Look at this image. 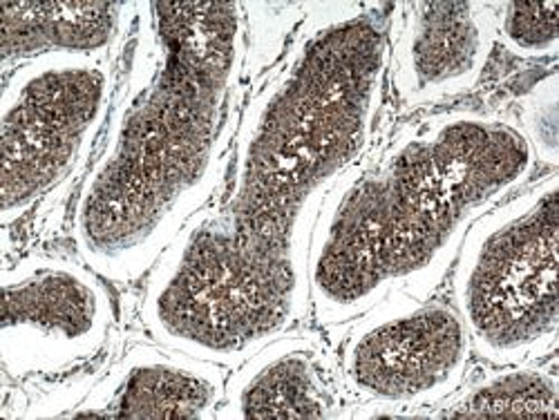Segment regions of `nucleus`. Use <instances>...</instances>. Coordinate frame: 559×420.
<instances>
[{
  "label": "nucleus",
  "instance_id": "obj_1",
  "mask_svg": "<svg viewBox=\"0 0 559 420\" xmlns=\"http://www.w3.org/2000/svg\"><path fill=\"white\" fill-rule=\"evenodd\" d=\"M385 5H322L247 104L213 197L155 264L142 300L164 347L238 367L311 311L324 200L374 139L390 74Z\"/></svg>",
  "mask_w": 559,
  "mask_h": 420
},
{
  "label": "nucleus",
  "instance_id": "obj_2",
  "mask_svg": "<svg viewBox=\"0 0 559 420\" xmlns=\"http://www.w3.org/2000/svg\"><path fill=\"white\" fill-rule=\"evenodd\" d=\"M134 14L130 68L72 211L81 262L117 285L153 271L213 197L249 57L242 3L151 0Z\"/></svg>",
  "mask_w": 559,
  "mask_h": 420
},
{
  "label": "nucleus",
  "instance_id": "obj_3",
  "mask_svg": "<svg viewBox=\"0 0 559 420\" xmlns=\"http://www.w3.org/2000/svg\"><path fill=\"white\" fill-rule=\"evenodd\" d=\"M535 166L524 130L499 115L452 108L399 128L322 204L309 253L316 320L354 322L396 293L430 298L465 232Z\"/></svg>",
  "mask_w": 559,
  "mask_h": 420
},
{
  "label": "nucleus",
  "instance_id": "obj_4",
  "mask_svg": "<svg viewBox=\"0 0 559 420\" xmlns=\"http://www.w3.org/2000/svg\"><path fill=\"white\" fill-rule=\"evenodd\" d=\"M559 177L510 195L465 232L454 309L473 351L508 367L550 353L559 329Z\"/></svg>",
  "mask_w": 559,
  "mask_h": 420
},
{
  "label": "nucleus",
  "instance_id": "obj_5",
  "mask_svg": "<svg viewBox=\"0 0 559 420\" xmlns=\"http://www.w3.org/2000/svg\"><path fill=\"white\" fill-rule=\"evenodd\" d=\"M112 68L102 55H43L5 81L3 226L23 219L83 164L112 112Z\"/></svg>",
  "mask_w": 559,
  "mask_h": 420
},
{
  "label": "nucleus",
  "instance_id": "obj_6",
  "mask_svg": "<svg viewBox=\"0 0 559 420\" xmlns=\"http://www.w3.org/2000/svg\"><path fill=\"white\" fill-rule=\"evenodd\" d=\"M473 343L459 311L396 293L367 313L341 347L343 385L377 409H424L463 383Z\"/></svg>",
  "mask_w": 559,
  "mask_h": 420
},
{
  "label": "nucleus",
  "instance_id": "obj_7",
  "mask_svg": "<svg viewBox=\"0 0 559 420\" xmlns=\"http://www.w3.org/2000/svg\"><path fill=\"white\" fill-rule=\"evenodd\" d=\"M102 275L63 255H29L3 271L0 356L14 376L61 373L95 358L115 329Z\"/></svg>",
  "mask_w": 559,
  "mask_h": 420
},
{
  "label": "nucleus",
  "instance_id": "obj_8",
  "mask_svg": "<svg viewBox=\"0 0 559 420\" xmlns=\"http://www.w3.org/2000/svg\"><path fill=\"white\" fill-rule=\"evenodd\" d=\"M390 72L401 104L418 108L473 89L492 57L497 14L488 3H405Z\"/></svg>",
  "mask_w": 559,
  "mask_h": 420
},
{
  "label": "nucleus",
  "instance_id": "obj_9",
  "mask_svg": "<svg viewBox=\"0 0 559 420\" xmlns=\"http://www.w3.org/2000/svg\"><path fill=\"white\" fill-rule=\"evenodd\" d=\"M219 369L164 345H136L61 418H215L226 389Z\"/></svg>",
  "mask_w": 559,
  "mask_h": 420
},
{
  "label": "nucleus",
  "instance_id": "obj_10",
  "mask_svg": "<svg viewBox=\"0 0 559 420\" xmlns=\"http://www.w3.org/2000/svg\"><path fill=\"white\" fill-rule=\"evenodd\" d=\"M336 367L320 343L277 336L238 364L215 413L222 420H328L343 418Z\"/></svg>",
  "mask_w": 559,
  "mask_h": 420
},
{
  "label": "nucleus",
  "instance_id": "obj_11",
  "mask_svg": "<svg viewBox=\"0 0 559 420\" xmlns=\"http://www.w3.org/2000/svg\"><path fill=\"white\" fill-rule=\"evenodd\" d=\"M132 8L95 0L3 3V72L43 55H104Z\"/></svg>",
  "mask_w": 559,
  "mask_h": 420
},
{
  "label": "nucleus",
  "instance_id": "obj_12",
  "mask_svg": "<svg viewBox=\"0 0 559 420\" xmlns=\"http://www.w3.org/2000/svg\"><path fill=\"white\" fill-rule=\"evenodd\" d=\"M456 394V392H454ZM555 367L508 364L459 392L430 418H557Z\"/></svg>",
  "mask_w": 559,
  "mask_h": 420
},
{
  "label": "nucleus",
  "instance_id": "obj_13",
  "mask_svg": "<svg viewBox=\"0 0 559 420\" xmlns=\"http://www.w3.org/2000/svg\"><path fill=\"white\" fill-rule=\"evenodd\" d=\"M497 36L512 57L555 59L559 50L557 3H503L497 14Z\"/></svg>",
  "mask_w": 559,
  "mask_h": 420
},
{
  "label": "nucleus",
  "instance_id": "obj_14",
  "mask_svg": "<svg viewBox=\"0 0 559 420\" xmlns=\"http://www.w3.org/2000/svg\"><path fill=\"white\" fill-rule=\"evenodd\" d=\"M557 74H548L542 83L533 87L524 101L522 110V130L535 153V159H542L548 166L559 164V130H557Z\"/></svg>",
  "mask_w": 559,
  "mask_h": 420
}]
</instances>
